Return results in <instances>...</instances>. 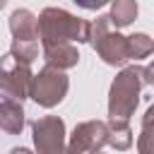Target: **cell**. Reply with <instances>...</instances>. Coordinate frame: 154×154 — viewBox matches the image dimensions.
Masks as SVG:
<instances>
[{
  "label": "cell",
  "mask_w": 154,
  "mask_h": 154,
  "mask_svg": "<svg viewBox=\"0 0 154 154\" xmlns=\"http://www.w3.org/2000/svg\"><path fill=\"white\" fill-rule=\"evenodd\" d=\"M154 82V67L147 65H128L123 67L108 89V120H130L140 103V94L144 87Z\"/></svg>",
  "instance_id": "6da1fadb"
},
{
  "label": "cell",
  "mask_w": 154,
  "mask_h": 154,
  "mask_svg": "<svg viewBox=\"0 0 154 154\" xmlns=\"http://www.w3.org/2000/svg\"><path fill=\"white\" fill-rule=\"evenodd\" d=\"M36 34L41 46L55 43H89V19L75 17L63 7H46L36 17Z\"/></svg>",
  "instance_id": "7a4b0ae2"
},
{
  "label": "cell",
  "mask_w": 154,
  "mask_h": 154,
  "mask_svg": "<svg viewBox=\"0 0 154 154\" xmlns=\"http://www.w3.org/2000/svg\"><path fill=\"white\" fill-rule=\"evenodd\" d=\"M89 43L106 65L120 67L128 63V38L111 26L108 14H99L94 22H89Z\"/></svg>",
  "instance_id": "3957f363"
},
{
  "label": "cell",
  "mask_w": 154,
  "mask_h": 154,
  "mask_svg": "<svg viewBox=\"0 0 154 154\" xmlns=\"http://www.w3.org/2000/svg\"><path fill=\"white\" fill-rule=\"evenodd\" d=\"M67 89H70V79L65 72L53 70V67H43L31 77L29 99L36 101L41 108H53L67 96Z\"/></svg>",
  "instance_id": "277c9868"
},
{
  "label": "cell",
  "mask_w": 154,
  "mask_h": 154,
  "mask_svg": "<svg viewBox=\"0 0 154 154\" xmlns=\"http://www.w3.org/2000/svg\"><path fill=\"white\" fill-rule=\"evenodd\" d=\"M31 67L14 60L10 53L0 55V94L10 101H24L29 99V87H31Z\"/></svg>",
  "instance_id": "5b68a950"
},
{
  "label": "cell",
  "mask_w": 154,
  "mask_h": 154,
  "mask_svg": "<svg viewBox=\"0 0 154 154\" xmlns=\"http://www.w3.org/2000/svg\"><path fill=\"white\" fill-rule=\"evenodd\" d=\"M31 140L36 154H67L65 120L58 116H41L31 123Z\"/></svg>",
  "instance_id": "8992f818"
},
{
  "label": "cell",
  "mask_w": 154,
  "mask_h": 154,
  "mask_svg": "<svg viewBox=\"0 0 154 154\" xmlns=\"http://www.w3.org/2000/svg\"><path fill=\"white\" fill-rule=\"evenodd\" d=\"M106 144V123L103 120H84L77 123L67 137V154H91L101 152Z\"/></svg>",
  "instance_id": "52a82bcc"
},
{
  "label": "cell",
  "mask_w": 154,
  "mask_h": 154,
  "mask_svg": "<svg viewBox=\"0 0 154 154\" xmlns=\"http://www.w3.org/2000/svg\"><path fill=\"white\" fill-rule=\"evenodd\" d=\"M43 60H46V67H53V70H70L79 63V51L75 43H55V46H46L43 48Z\"/></svg>",
  "instance_id": "ba28073f"
},
{
  "label": "cell",
  "mask_w": 154,
  "mask_h": 154,
  "mask_svg": "<svg viewBox=\"0 0 154 154\" xmlns=\"http://www.w3.org/2000/svg\"><path fill=\"white\" fill-rule=\"evenodd\" d=\"M10 34H12V41H38L36 14L26 7H17L10 14Z\"/></svg>",
  "instance_id": "9c48e42d"
},
{
  "label": "cell",
  "mask_w": 154,
  "mask_h": 154,
  "mask_svg": "<svg viewBox=\"0 0 154 154\" xmlns=\"http://www.w3.org/2000/svg\"><path fill=\"white\" fill-rule=\"evenodd\" d=\"M24 108L19 101H10V99H2L0 101V130L7 132V135H19L24 130Z\"/></svg>",
  "instance_id": "30bf717a"
},
{
  "label": "cell",
  "mask_w": 154,
  "mask_h": 154,
  "mask_svg": "<svg viewBox=\"0 0 154 154\" xmlns=\"http://www.w3.org/2000/svg\"><path fill=\"white\" fill-rule=\"evenodd\" d=\"M106 144L116 152H128L132 147L130 120H106Z\"/></svg>",
  "instance_id": "8fae6325"
},
{
  "label": "cell",
  "mask_w": 154,
  "mask_h": 154,
  "mask_svg": "<svg viewBox=\"0 0 154 154\" xmlns=\"http://www.w3.org/2000/svg\"><path fill=\"white\" fill-rule=\"evenodd\" d=\"M137 12H140V7H137L135 0H116V2H111L108 22H111V26H116V31H118V29H123V26H130V24L135 22Z\"/></svg>",
  "instance_id": "7c38bea8"
},
{
  "label": "cell",
  "mask_w": 154,
  "mask_h": 154,
  "mask_svg": "<svg viewBox=\"0 0 154 154\" xmlns=\"http://www.w3.org/2000/svg\"><path fill=\"white\" fill-rule=\"evenodd\" d=\"M128 38V60H142V58H147V55H152V51H154V41H152V36L149 34H130V36H125Z\"/></svg>",
  "instance_id": "4fadbf2b"
},
{
  "label": "cell",
  "mask_w": 154,
  "mask_h": 154,
  "mask_svg": "<svg viewBox=\"0 0 154 154\" xmlns=\"http://www.w3.org/2000/svg\"><path fill=\"white\" fill-rule=\"evenodd\" d=\"M7 53L14 60H19V63H24V65L31 67V63L38 58V41H12V46H10Z\"/></svg>",
  "instance_id": "5bb4252c"
},
{
  "label": "cell",
  "mask_w": 154,
  "mask_h": 154,
  "mask_svg": "<svg viewBox=\"0 0 154 154\" xmlns=\"http://www.w3.org/2000/svg\"><path fill=\"white\" fill-rule=\"evenodd\" d=\"M152 118H154V108H147V113H144V120H142L140 142H137V147H140V154H154V152H152V144H149V140H152Z\"/></svg>",
  "instance_id": "9a60e30c"
},
{
  "label": "cell",
  "mask_w": 154,
  "mask_h": 154,
  "mask_svg": "<svg viewBox=\"0 0 154 154\" xmlns=\"http://www.w3.org/2000/svg\"><path fill=\"white\" fill-rule=\"evenodd\" d=\"M10 154H34L31 149H26V147H12L10 149Z\"/></svg>",
  "instance_id": "2e32d148"
},
{
  "label": "cell",
  "mask_w": 154,
  "mask_h": 154,
  "mask_svg": "<svg viewBox=\"0 0 154 154\" xmlns=\"http://www.w3.org/2000/svg\"><path fill=\"white\" fill-rule=\"evenodd\" d=\"M91 154H103V152H91Z\"/></svg>",
  "instance_id": "e0dca14e"
}]
</instances>
